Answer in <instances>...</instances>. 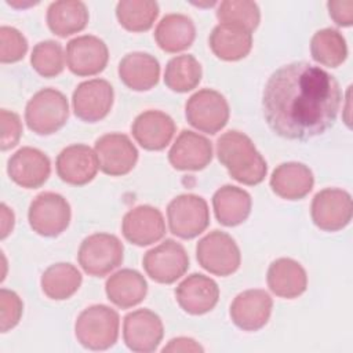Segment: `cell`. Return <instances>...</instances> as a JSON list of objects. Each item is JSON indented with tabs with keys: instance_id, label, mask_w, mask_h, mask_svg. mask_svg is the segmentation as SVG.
<instances>
[{
	"instance_id": "27",
	"label": "cell",
	"mask_w": 353,
	"mask_h": 353,
	"mask_svg": "<svg viewBox=\"0 0 353 353\" xmlns=\"http://www.w3.org/2000/svg\"><path fill=\"white\" fill-rule=\"evenodd\" d=\"M196 37V28L185 14H167L161 18L154 29V40L157 46L170 54L188 50Z\"/></svg>"
},
{
	"instance_id": "6",
	"label": "cell",
	"mask_w": 353,
	"mask_h": 353,
	"mask_svg": "<svg viewBox=\"0 0 353 353\" xmlns=\"http://www.w3.org/2000/svg\"><path fill=\"white\" fill-rule=\"evenodd\" d=\"M196 256L203 269L221 277L234 273L241 262L240 248L234 239L222 230H212L200 239Z\"/></svg>"
},
{
	"instance_id": "42",
	"label": "cell",
	"mask_w": 353,
	"mask_h": 353,
	"mask_svg": "<svg viewBox=\"0 0 353 353\" xmlns=\"http://www.w3.org/2000/svg\"><path fill=\"white\" fill-rule=\"evenodd\" d=\"M1 208V239H6L14 228V212L3 203Z\"/></svg>"
},
{
	"instance_id": "14",
	"label": "cell",
	"mask_w": 353,
	"mask_h": 353,
	"mask_svg": "<svg viewBox=\"0 0 353 353\" xmlns=\"http://www.w3.org/2000/svg\"><path fill=\"white\" fill-rule=\"evenodd\" d=\"M164 335L163 321L149 309L130 312L123 321V339L127 347L138 353H150L157 349Z\"/></svg>"
},
{
	"instance_id": "21",
	"label": "cell",
	"mask_w": 353,
	"mask_h": 353,
	"mask_svg": "<svg viewBox=\"0 0 353 353\" xmlns=\"http://www.w3.org/2000/svg\"><path fill=\"white\" fill-rule=\"evenodd\" d=\"M212 160L211 142L190 130H183L168 152L170 164L179 171H199Z\"/></svg>"
},
{
	"instance_id": "4",
	"label": "cell",
	"mask_w": 353,
	"mask_h": 353,
	"mask_svg": "<svg viewBox=\"0 0 353 353\" xmlns=\"http://www.w3.org/2000/svg\"><path fill=\"white\" fill-rule=\"evenodd\" d=\"M69 117L66 97L55 88L37 91L26 103L25 121L37 135H51L61 130Z\"/></svg>"
},
{
	"instance_id": "16",
	"label": "cell",
	"mask_w": 353,
	"mask_h": 353,
	"mask_svg": "<svg viewBox=\"0 0 353 353\" xmlns=\"http://www.w3.org/2000/svg\"><path fill=\"white\" fill-rule=\"evenodd\" d=\"M7 174L17 185L25 189H37L48 179L51 163L40 149L23 146L8 159Z\"/></svg>"
},
{
	"instance_id": "36",
	"label": "cell",
	"mask_w": 353,
	"mask_h": 353,
	"mask_svg": "<svg viewBox=\"0 0 353 353\" xmlns=\"http://www.w3.org/2000/svg\"><path fill=\"white\" fill-rule=\"evenodd\" d=\"M216 18L221 23H239L252 32L259 25L261 11L255 1L226 0L218 6Z\"/></svg>"
},
{
	"instance_id": "38",
	"label": "cell",
	"mask_w": 353,
	"mask_h": 353,
	"mask_svg": "<svg viewBox=\"0 0 353 353\" xmlns=\"http://www.w3.org/2000/svg\"><path fill=\"white\" fill-rule=\"evenodd\" d=\"M23 312V303L19 295L11 290L1 288L0 290V330L1 332H7L14 328Z\"/></svg>"
},
{
	"instance_id": "23",
	"label": "cell",
	"mask_w": 353,
	"mask_h": 353,
	"mask_svg": "<svg viewBox=\"0 0 353 353\" xmlns=\"http://www.w3.org/2000/svg\"><path fill=\"white\" fill-rule=\"evenodd\" d=\"M314 185L312 170L303 163L287 161L274 168L270 176L272 190L284 200H301Z\"/></svg>"
},
{
	"instance_id": "39",
	"label": "cell",
	"mask_w": 353,
	"mask_h": 353,
	"mask_svg": "<svg viewBox=\"0 0 353 353\" xmlns=\"http://www.w3.org/2000/svg\"><path fill=\"white\" fill-rule=\"evenodd\" d=\"M1 119V150L12 149L18 145L21 135H22V123L19 116L15 112L1 109L0 112Z\"/></svg>"
},
{
	"instance_id": "35",
	"label": "cell",
	"mask_w": 353,
	"mask_h": 353,
	"mask_svg": "<svg viewBox=\"0 0 353 353\" xmlns=\"http://www.w3.org/2000/svg\"><path fill=\"white\" fill-rule=\"evenodd\" d=\"M32 68L43 77H55L65 68V55L62 46L54 40L37 43L30 55Z\"/></svg>"
},
{
	"instance_id": "20",
	"label": "cell",
	"mask_w": 353,
	"mask_h": 353,
	"mask_svg": "<svg viewBox=\"0 0 353 353\" xmlns=\"http://www.w3.org/2000/svg\"><path fill=\"white\" fill-rule=\"evenodd\" d=\"M175 298L186 313L200 316L215 307L219 299V287L211 277L193 273L176 285Z\"/></svg>"
},
{
	"instance_id": "10",
	"label": "cell",
	"mask_w": 353,
	"mask_h": 353,
	"mask_svg": "<svg viewBox=\"0 0 353 353\" xmlns=\"http://www.w3.org/2000/svg\"><path fill=\"white\" fill-rule=\"evenodd\" d=\"M142 266L156 283L172 284L188 272L189 256L182 244L167 239L145 252Z\"/></svg>"
},
{
	"instance_id": "32",
	"label": "cell",
	"mask_w": 353,
	"mask_h": 353,
	"mask_svg": "<svg viewBox=\"0 0 353 353\" xmlns=\"http://www.w3.org/2000/svg\"><path fill=\"white\" fill-rule=\"evenodd\" d=\"M310 54L317 63L328 68H338L347 57L346 40L336 29H320L310 40Z\"/></svg>"
},
{
	"instance_id": "3",
	"label": "cell",
	"mask_w": 353,
	"mask_h": 353,
	"mask_svg": "<svg viewBox=\"0 0 353 353\" xmlns=\"http://www.w3.org/2000/svg\"><path fill=\"white\" fill-rule=\"evenodd\" d=\"M119 313L106 305H92L85 307L74 323L77 342L91 350H106L119 338Z\"/></svg>"
},
{
	"instance_id": "9",
	"label": "cell",
	"mask_w": 353,
	"mask_h": 353,
	"mask_svg": "<svg viewBox=\"0 0 353 353\" xmlns=\"http://www.w3.org/2000/svg\"><path fill=\"white\" fill-rule=\"evenodd\" d=\"M70 205L68 200L54 192L37 194L28 211V221L33 232L44 237H55L66 230L70 223Z\"/></svg>"
},
{
	"instance_id": "18",
	"label": "cell",
	"mask_w": 353,
	"mask_h": 353,
	"mask_svg": "<svg viewBox=\"0 0 353 353\" xmlns=\"http://www.w3.org/2000/svg\"><path fill=\"white\" fill-rule=\"evenodd\" d=\"M273 301L265 290H245L232 302L230 319L243 331H258L270 319Z\"/></svg>"
},
{
	"instance_id": "30",
	"label": "cell",
	"mask_w": 353,
	"mask_h": 353,
	"mask_svg": "<svg viewBox=\"0 0 353 353\" xmlns=\"http://www.w3.org/2000/svg\"><path fill=\"white\" fill-rule=\"evenodd\" d=\"M88 18L87 6L79 0L54 1L47 10V25L59 37L81 32L87 26Z\"/></svg>"
},
{
	"instance_id": "34",
	"label": "cell",
	"mask_w": 353,
	"mask_h": 353,
	"mask_svg": "<svg viewBox=\"0 0 353 353\" xmlns=\"http://www.w3.org/2000/svg\"><path fill=\"white\" fill-rule=\"evenodd\" d=\"M116 17L125 30L146 32L159 17V4L148 0H121L116 6Z\"/></svg>"
},
{
	"instance_id": "19",
	"label": "cell",
	"mask_w": 353,
	"mask_h": 353,
	"mask_svg": "<svg viewBox=\"0 0 353 353\" xmlns=\"http://www.w3.org/2000/svg\"><path fill=\"white\" fill-rule=\"evenodd\" d=\"M55 168L63 182L83 186L95 178L99 165L97 154L90 146L74 143L61 150L57 156Z\"/></svg>"
},
{
	"instance_id": "2",
	"label": "cell",
	"mask_w": 353,
	"mask_h": 353,
	"mask_svg": "<svg viewBox=\"0 0 353 353\" xmlns=\"http://www.w3.org/2000/svg\"><path fill=\"white\" fill-rule=\"evenodd\" d=\"M216 156L229 175L243 185H258L266 176V160L244 132L230 130L222 134L216 141Z\"/></svg>"
},
{
	"instance_id": "15",
	"label": "cell",
	"mask_w": 353,
	"mask_h": 353,
	"mask_svg": "<svg viewBox=\"0 0 353 353\" xmlns=\"http://www.w3.org/2000/svg\"><path fill=\"white\" fill-rule=\"evenodd\" d=\"M108 61V46L97 36H77L66 44V63L76 76L98 74L106 68Z\"/></svg>"
},
{
	"instance_id": "31",
	"label": "cell",
	"mask_w": 353,
	"mask_h": 353,
	"mask_svg": "<svg viewBox=\"0 0 353 353\" xmlns=\"http://www.w3.org/2000/svg\"><path fill=\"white\" fill-rule=\"evenodd\" d=\"M83 276L80 270L68 262H59L48 266L41 274L40 285L50 299L63 301L70 298L80 288Z\"/></svg>"
},
{
	"instance_id": "8",
	"label": "cell",
	"mask_w": 353,
	"mask_h": 353,
	"mask_svg": "<svg viewBox=\"0 0 353 353\" xmlns=\"http://www.w3.org/2000/svg\"><path fill=\"white\" fill-rule=\"evenodd\" d=\"M185 116L192 127L214 135L228 124L229 105L221 92L203 88L186 101Z\"/></svg>"
},
{
	"instance_id": "37",
	"label": "cell",
	"mask_w": 353,
	"mask_h": 353,
	"mask_svg": "<svg viewBox=\"0 0 353 353\" xmlns=\"http://www.w3.org/2000/svg\"><path fill=\"white\" fill-rule=\"evenodd\" d=\"M28 51L26 37L12 26L0 28V61L14 63L21 61Z\"/></svg>"
},
{
	"instance_id": "33",
	"label": "cell",
	"mask_w": 353,
	"mask_h": 353,
	"mask_svg": "<svg viewBox=\"0 0 353 353\" xmlns=\"http://www.w3.org/2000/svg\"><path fill=\"white\" fill-rule=\"evenodd\" d=\"M201 74V65L193 55H176L165 66L164 83L171 91L188 92L199 85Z\"/></svg>"
},
{
	"instance_id": "29",
	"label": "cell",
	"mask_w": 353,
	"mask_h": 353,
	"mask_svg": "<svg viewBox=\"0 0 353 353\" xmlns=\"http://www.w3.org/2000/svg\"><path fill=\"white\" fill-rule=\"evenodd\" d=\"M108 299L121 309H128L141 303L148 292L145 277L134 269H121L113 273L105 284Z\"/></svg>"
},
{
	"instance_id": "5",
	"label": "cell",
	"mask_w": 353,
	"mask_h": 353,
	"mask_svg": "<svg viewBox=\"0 0 353 353\" xmlns=\"http://www.w3.org/2000/svg\"><path fill=\"white\" fill-rule=\"evenodd\" d=\"M124 258L120 239L110 233H94L85 237L77 252L81 269L94 277H103L119 268Z\"/></svg>"
},
{
	"instance_id": "25",
	"label": "cell",
	"mask_w": 353,
	"mask_h": 353,
	"mask_svg": "<svg viewBox=\"0 0 353 353\" xmlns=\"http://www.w3.org/2000/svg\"><path fill=\"white\" fill-rule=\"evenodd\" d=\"M270 291L284 299H294L302 295L307 287V276L302 265L291 258L273 261L266 276Z\"/></svg>"
},
{
	"instance_id": "40",
	"label": "cell",
	"mask_w": 353,
	"mask_h": 353,
	"mask_svg": "<svg viewBox=\"0 0 353 353\" xmlns=\"http://www.w3.org/2000/svg\"><path fill=\"white\" fill-rule=\"evenodd\" d=\"M330 17L338 26H352L353 23V1L352 0H332L327 3Z\"/></svg>"
},
{
	"instance_id": "11",
	"label": "cell",
	"mask_w": 353,
	"mask_h": 353,
	"mask_svg": "<svg viewBox=\"0 0 353 353\" xmlns=\"http://www.w3.org/2000/svg\"><path fill=\"white\" fill-rule=\"evenodd\" d=\"M310 215L313 223L324 232H338L352 221V196L338 188L317 192L312 200Z\"/></svg>"
},
{
	"instance_id": "26",
	"label": "cell",
	"mask_w": 353,
	"mask_h": 353,
	"mask_svg": "<svg viewBox=\"0 0 353 353\" xmlns=\"http://www.w3.org/2000/svg\"><path fill=\"white\" fill-rule=\"evenodd\" d=\"M119 77L134 91H148L159 83L160 63L148 52H130L119 63Z\"/></svg>"
},
{
	"instance_id": "28",
	"label": "cell",
	"mask_w": 353,
	"mask_h": 353,
	"mask_svg": "<svg viewBox=\"0 0 353 353\" xmlns=\"http://www.w3.org/2000/svg\"><path fill=\"white\" fill-rule=\"evenodd\" d=\"M251 205L250 193L234 185H223L212 196L215 218L223 226L243 223L251 212Z\"/></svg>"
},
{
	"instance_id": "24",
	"label": "cell",
	"mask_w": 353,
	"mask_h": 353,
	"mask_svg": "<svg viewBox=\"0 0 353 353\" xmlns=\"http://www.w3.org/2000/svg\"><path fill=\"white\" fill-rule=\"evenodd\" d=\"M211 51L222 61H240L252 47V33L239 23H218L208 37Z\"/></svg>"
},
{
	"instance_id": "7",
	"label": "cell",
	"mask_w": 353,
	"mask_h": 353,
	"mask_svg": "<svg viewBox=\"0 0 353 353\" xmlns=\"http://www.w3.org/2000/svg\"><path fill=\"white\" fill-rule=\"evenodd\" d=\"M167 219L172 234L185 240L194 239L210 225L208 204L197 194H179L170 201Z\"/></svg>"
},
{
	"instance_id": "1",
	"label": "cell",
	"mask_w": 353,
	"mask_h": 353,
	"mask_svg": "<svg viewBox=\"0 0 353 353\" xmlns=\"http://www.w3.org/2000/svg\"><path fill=\"white\" fill-rule=\"evenodd\" d=\"M341 99L342 91L332 74L309 62H292L268 79L262 109L273 132L306 141L334 125Z\"/></svg>"
},
{
	"instance_id": "13",
	"label": "cell",
	"mask_w": 353,
	"mask_h": 353,
	"mask_svg": "<svg viewBox=\"0 0 353 353\" xmlns=\"http://www.w3.org/2000/svg\"><path fill=\"white\" fill-rule=\"evenodd\" d=\"M113 87L108 80L91 79L80 83L72 95L76 117L85 123H97L105 119L113 106Z\"/></svg>"
},
{
	"instance_id": "41",
	"label": "cell",
	"mask_w": 353,
	"mask_h": 353,
	"mask_svg": "<svg viewBox=\"0 0 353 353\" xmlns=\"http://www.w3.org/2000/svg\"><path fill=\"white\" fill-rule=\"evenodd\" d=\"M204 349L192 338L179 336L174 338L168 342L167 346L163 347V352H203Z\"/></svg>"
},
{
	"instance_id": "17",
	"label": "cell",
	"mask_w": 353,
	"mask_h": 353,
	"mask_svg": "<svg viewBox=\"0 0 353 353\" xmlns=\"http://www.w3.org/2000/svg\"><path fill=\"white\" fill-rule=\"evenodd\" d=\"M121 232L127 241L138 247L150 245L165 234V222L160 210L143 204L130 210L121 222Z\"/></svg>"
},
{
	"instance_id": "22",
	"label": "cell",
	"mask_w": 353,
	"mask_h": 353,
	"mask_svg": "<svg viewBox=\"0 0 353 353\" xmlns=\"http://www.w3.org/2000/svg\"><path fill=\"white\" fill-rule=\"evenodd\" d=\"M135 141L146 150H163L172 139L175 123L161 110H145L131 125Z\"/></svg>"
},
{
	"instance_id": "12",
	"label": "cell",
	"mask_w": 353,
	"mask_h": 353,
	"mask_svg": "<svg viewBox=\"0 0 353 353\" xmlns=\"http://www.w3.org/2000/svg\"><path fill=\"white\" fill-rule=\"evenodd\" d=\"M94 152L99 170L110 176L128 174L138 161V150L132 141L120 132H110L95 141Z\"/></svg>"
}]
</instances>
